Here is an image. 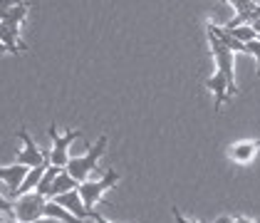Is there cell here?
Segmentation results:
<instances>
[{
	"label": "cell",
	"instance_id": "52a82bcc",
	"mask_svg": "<svg viewBox=\"0 0 260 223\" xmlns=\"http://www.w3.org/2000/svg\"><path fill=\"white\" fill-rule=\"evenodd\" d=\"M27 166H22V164H13V166H0V183H5L8 186V194H5V199H10V194H15L18 188H20V183L25 181V176H27Z\"/></svg>",
	"mask_w": 260,
	"mask_h": 223
},
{
	"label": "cell",
	"instance_id": "484cf974",
	"mask_svg": "<svg viewBox=\"0 0 260 223\" xmlns=\"http://www.w3.org/2000/svg\"><path fill=\"white\" fill-rule=\"evenodd\" d=\"M3 223H20V221H15V218H5Z\"/></svg>",
	"mask_w": 260,
	"mask_h": 223
},
{
	"label": "cell",
	"instance_id": "9a60e30c",
	"mask_svg": "<svg viewBox=\"0 0 260 223\" xmlns=\"http://www.w3.org/2000/svg\"><path fill=\"white\" fill-rule=\"evenodd\" d=\"M60 171H62L60 166H47V171H45V176H42V181H40V186H38L35 194H40L42 199H47V191H50V186H52V181L57 179Z\"/></svg>",
	"mask_w": 260,
	"mask_h": 223
},
{
	"label": "cell",
	"instance_id": "d4e9b609",
	"mask_svg": "<svg viewBox=\"0 0 260 223\" xmlns=\"http://www.w3.org/2000/svg\"><path fill=\"white\" fill-rule=\"evenodd\" d=\"M3 52H8V47H5V45L0 42V55H3Z\"/></svg>",
	"mask_w": 260,
	"mask_h": 223
},
{
	"label": "cell",
	"instance_id": "4fadbf2b",
	"mask_svg": "<svg viewBox=\"0 0 260 223\" xmlns=\"http://www.w3.org/2000/svg\"><path fill=\"white\" fill-rule=\"evenodd\" d=\"M260 149L258 142H240V144H233L231 146V159L238 164H248L253 156H255V151Z\"/></svg>",
	"mask_w": 260,
	"mask_h": 223
},
{
	"label": "cell",
	"instance_id": "4316f807",
	"mask_svg": "<svg viewBox=\"0 0 260 223\" xmlns=\"http://www.w3.org/2000/svg\"><path fill=\"white\" fill-rule=\"evenodd\" d=\"M5 218H8V216H5V213H0V223L5 221Z\"/></svg>",
	"mask_w": 260,
	"mask_h": 223
},
{
	"label": "cell",
	"instance_id": "277c9868",
	"mask_svg": "<svg viewBox=\"0 0 260 223\" xmlns=\"http://www.w3.org/2000/svg\"><path fill=\"white\" fill-rule=\"evenodd\" d=\"M208 42H211V52L216 57V72H220L225 80H228V87H231V97L238 94V84H236V75H233V52L223 45V42L208 33Z\"/></svg>",
	"mask_w": 260,
	"mask_h": 223
},
{
	"label": "cell",
	"instance_id": "ac0fdd59",
	"mask_svg": "<svg viewBox=\"0 0 260 223\" xmlns=\"http://www.w3.org/2000/svg\"><path fill=\"white\" fill-rule=\"evenodd\" d=\"M245 52H248V55H253V57L258 60V75H260V42L258 40L248 42V45H245Z\"/></svg>",
	"mask_w": 260,
	"mask_h": 223
},
{
	"label": "cell",
	"instance_id": "7a4b0ae2",
	"mask_svg": "<svg viewBox=\"0 0 260 223\" xmlns=\"http://www.w3.org/2000/svg\"><path fill=\"white\" fill-rule=\"evenodd\" d=\"M47 134H50V139H52V151H50V166H60V169H67V164H70V146L75 139H80L82 134L77 129H72V132H67L64 137H62L60 132H57V124L52 122L50 124V129H47Z\"/></svg>",
	"mask_w": 260,
	"mask_h": 223
},
{
	"label": "cell",
	"instance_id": "7c38bea8",
	"mask_svg": "<svg viewBox=\"0 0 260 223\" xmlns=\"http://www.w3.org/2000/svg\"><path fill=\"white\" fill-rule=\"evenodd\" d=\"M206 30H208L211 35H216V38H218V40L223 42V45H225L231 52H245V45L236 40V38H233V35H231L225 27H218L216 22H208V25H206Z\"/></svg>",
	"mask_w": 260,
	"mask_h": 223
},
{
	"label": "cell",
	"instance_id": "ffe728a7",
	"mask_svg": "<svg viewBox=\"0 0 260 223\" xmlns=\"http://www.w3.org/2000/svg\"><path fill=\"white\" fill-rule=\"evenodd\" d=\"M89 218H92L94 223H112V221H107L102 213H97V211H92V213H89Z\"/></svg>",
	"mask_w": 260,
	"mask_h": 223
},
{
	"label": "cell",
	"instance_id": "8fae6325",
	"mask_svg": "<svg viewBox=\"0 0 260 223\" xmlns=\"http://www.w3.org/2000/svg\"><path fill=\"white\" fill-rule=\"evenodd\" d=\"M206 87L213 92V97H216V112H218L220 107H223V102L231 97V87H228V80H225L220 72H216L213 77H208V80H206Z\"/></svg>",
	"mask_w": 260,
	"mask_h": 223
},
{
	"label": "cell",
	"instance_id": "30bf717a",
	"mask_svg": "<svg viewBox=\"0 0 260 223\" xmlns=\"http://www.w3.org/2000/svg\"><path fill=\"white\" fill-rule=\"evenodd\" d=\"M77 188H80V183L67 174V169H62L60 174H57V179H55L52 186H50V191H47V201H55L57 196L70 194V191H77Z\"/></svg>",
	"mask_w": 260,
	"mask_h": 223
},
{
	"label": "cell",
	"instance_id": "5b68a950",
	"mask_svg": "<svg viewBox=\"0 0 260 223\" xmlns=\"http://www.w3.org/2000/svg\"><path fill=\"white\" fill-rule=\"evenodd\" d=\"M18 137H20L22 142V149L20 154H18V162L15 164H22V166H27V169H38V166H50V151H42L38 144L32 142V137L25 132V126L18 129Z\"/></svg>",
	"mask_w": 260,
	"mask_h": 223
},
{
	"label": "cell",
	"instance_id": "8992f818",
	"mask_svg": "<svg viewBox=\"0 0 260 223\" xmlns=\"http://www.w3.org/2000/svg\"><path fill=\"white\" fill-rule=\"evenodd\" d=\"M45 206L47 199H42L40 194H27L15 201V221L20 223H35L45 218Z\"/></svg>",
	"mask_w": 260,
	"mask_h": 223
},
{
	"label": "cell",
	"instance_id": "cb8c5ba5",
	"mask_svg": "<svg viewBox=\"0 0 260 223\" xmlns=\"http://www.w3.org/2000/svg\"><path fill=\"white\" fill-rule=\"evenodd\" d=\"M35 223H60V221H55V218H40V221H35Z\"/></svg>",
	"mask_w": 260,
	"mask_h": 223
},
{
	"label": "cell",
	"instance_id": "44dd1931",
	"mask_svg": "<svg viewBox=\"0 0 260 223\" xmlns=\"http://www.w3.org/2000/svg\"><path fill=\"white\" fill-rule=\"evenodd\" d=\"M233 223H260V221H250V218H243V216H238V218H233Z\"/></svg>",
	"mask_w": 260,
	"mask_h": 223
},
{
	"label": "cell",
	"instance_id": "6da1fadb",
	"mask_svg": "<svg viewBox=\"0 0 260 223\" xmlns=\"http://www.w3.org/2000/svg\"><path fill=\"white\" fill-rule=\"evenodd\" d=\"M104 149H107V137L102 134L97 144L84 154V156H72L70 164H67V174L75 179L77 183H84L89 181V176H92V171L97 169V162H100V156L104 154Z\"/></svg>",
	"mask_w": 260,
	"mask_h": 223
},
{
	"label": "cell",
	"instance_id": "ba28073f",
	"mask_svg": "<svg viewBox=\"0 0 260 223\" xmlns=\"http://www.w3.org/2000/svg\"><path fill=\"white\" fill-rule=\"evenodd\" d=\"M55 203L57 206H62V208H67L72 216H77L80 221H84V218H89V211L84 208V201H82L80 196V188L77 191H70V194H62V196H57L55 199Z\"/></svg>",
	"mask_w": 260,
	"mask_h": 223
},
{
	"label": "cell",
	"instance_id": "5bb4252c",
	"mask_svg": "<svg viewBox=\"0 0 260 223\" xmlns=\"http://www.w3.org/2000/svg\"><path fill=\"white\" fill-rule=\"evenodd\" d=\"M45 218H55V221H60V223H84L77 216H72L67 208L57 206L55 201H47V206H45Z\"/></svg>",
	"mask_w": 260,
	"mask_h": 223
},
{
	"label": "cell",
	"instance_id": "2e32d148",
	"mask_svg": "<svg viewBox=\"0 0 260 223\" xmlns=\"http://www.w3.org/2000/svg\"><path fill=\"white\" fill-rule=\"evenodd\" d=\"M233 38L238 42H243V45H248V42H255L258 40V35H255V30L250 27V25H243V27H236V30H228Z\"/></svg>",
	"mask_w": 260,
	"mask_h": 223
},
{
	"label": "cell",
	"instance_id": "7402d4cb",
	"mask_svg": "<svg viewBox=\"0 0 260 223\" xmlns=\"http://www.w3.org/2000/svg\"><path fill=\"white\" fill-rule=\"evenodd\" d=\"M250 27L255 30V35H258V38H260V20H255V22H253V25H250Z\"/></svg>",
	"mask_w": 260,
	"mask_h": 223
},
{
	"label": "cell",
	"instance_id": "d6986e66",
	"mask_svg": "<svg viewBox=\"0 0 260 223\" xmlns=\"http://www.w3.org/2000/svg\"><path fill=\"white\" fill-rule=\"evenodd\" d=\"M171 211H174V218H176V223H199V221H188V218H183V216H181V211L176 208V206H174Z\"/></svg>",
	"mask_w": 260,
	"mask_h": 223
},
{
	"label": "cell",
	"instance_id": "83f0119b",
	"mask_svg": "<svg viewBox=\"0 0 260 223\" xmlns=\"http://www.w3.org/2000/svg\"><path fill=\"white\" fill-rule=\"evenodd\" d=\"M258 144H260V139H258Z\"/></svg>",
	"mask_w": 260,
	"mask_h": 223
},
{
	"label": "cell",
	"instance_id": "e0dca14e",
	"mask_svg": "<svg viewBox=\"0 0 260 223\" xmlns=\"http://www.w3.org/2000/svg\"><path fill=\"white\" fill-rule=\"evenodd\" d=\"M0 213H5L8 218H15V201L5 199L3 194H0Z\"/></svg>",
	"mask_w": 260,
	"mask_h": 223
},
{
	"label": "cell",
	"instance_id": "9c48e42d",
	"mask_svg": "<svg viewBox=\"0 0 260 223\" xmlns=\"http://www.w3.org/2000/svg\"><path fill=\"white\" fill-rule=\"evenodd\" d=\"M30 5L27 3H15V5H8V3H0V22H8V25H18L20 27L25 15H27Z\"/></svg>",
	"mask_w": 260,
	"mask_h": 223
},
{
	"label": "cell",
	"instance_id": "3957f363",
	"mask_svg": "<svg viewBox=\"0 0 260 223\" xmlns=\"http://www.w3.org/2000/svg\"><path fill=\"white\" fill-rule=\"evenodd\" d=\"M117 181H119V174L117 171H107L102 179H89V181L80 183V196H82V201H84V208L92 213L94 206L102 201L104 191H109Z\"/></svg>",
	"mask_w": 260,
	"mask_h": 223
},
{
	"label": "cell",
	"instance_id": "603a6c76",
	"mask_svg": "<svg viewBox=\"0 0 260 223\" xmlns=\"http://www.w3.org/2000/svg\"><path fill=\"white\" fill-rule=\"evenodd\" d=\"M216 223H233V218H231V216H220Z\"/></svg>",
	"mask_w": 260,
	"mask_h": 223
}]
</instances>
